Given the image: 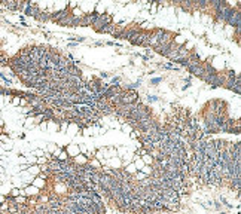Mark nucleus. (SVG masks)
Wrapping results in <instances>:
<instances>
[{
    "instance_id": "f257e3e1",
    "label": "nucleus",
    "mask_w": 241,
    "mask_h": 214,
    "mask_svg": "<svg viewBox=\"0 0 241 214\" xmlns=\"http://www.w3.org/2000/svg\"><path fill=\"white\" fill-rule=\"evenodd\" d=\"M112 23H113V17L110 15V13H101V15H97L96 21H94V24H92L91 27L94 28L96 31H98L100 28H103L104 25L112 24Z\"/></svg>"
},
{
    "instance_id": "f03ea898",
    "label": "nucleus",
    "mask_w": 241,
    "mask_h": 214,
    "mask_svg": "<svg viewBox=\"0 0 241 214\" xmlns=\"http://www.w3.org/2000/svg\"><path fill=\"white\" fill-rule=\"evenodd\" d=\"M147 36H149V31H145V30L139 28V30L131 36V39H129L128 42L131 45H135V46H145V42H146V39H147Z\"/></svg>"
},
{
    "instance_id": "7ed1b4c3",
    "label": "nucleus",
    "mask_w": 241,
    "mask_h": 214,
    "mask_svg": "<svg viewBox=\"0 0 241 214\" xmlns=\"http://www.w3.org/2000/svg\"><path fill=\"white\" fill-rule=\"evenodd\" d=\"M226 24L231 25V27H234V28H240L241 27V13H240V9H238V8L232 9V13L229 15Z\"/></svg>"
},
{
    "instance_id": "20e7f679",
    "label": "nucleus",
    "mask_w": 241,
    "mask_h": 214,
    "mask_svg": "<svg viewBox=\"0 0 241 214\" xmlns=\"http://www.w3.org/2000/svg\"><path fill=\"white\" fill-rule=\"evenodd\" d=\"M21 195H24L25 198H37L40 195V190L37 187H34L33 185H27V186L21 190Z\"/></svg>"
},
{
    "instance_id": "39448f33",
    "label": "nucleus",
    "mask_w": 241,
    "mask_h": 214,
    "mask_svg": "<svg viewBox=\"0 0 241 214\" xmlns=\"http://www.w3.org/2000/svg\"><path fill=\"white\" fill-rule=\"evenodd\" d=\"M139 25H135V24H133V25H128V27L125 28V30H123L122 33H121V36H119V39H123V40H129L131 39V36H133V34L135 33V31H137V30H139Z\"/></svg>"
},
{
    "instance_id": "423d86ee",
    "label": "nucleus",
    "mask_w": 241,
    "mask_h": 214,
    "mask_svg": "<svg viewBox=\"0 0 241 214\" xmlns=\"http://www.w3.org/2000/svg\"><path fill=\"white\" fill-rule=\"evenodd\" d=\"M88 162H90V158L86 155H84V153H79L78 156L73 158V163L76 167H85V165H88Z\"/></svg>"
},
{
    "instance_id": "0eeeda50",
    "label": "nucleus",
    "mask_w": 241,
    "mask_h": 214,
    "mask_svg": "<svg viewBox=\"0 0 241 214\" xmlns=\"http://www.w3.org/2000/svg\"><path fill=\"white\" fill-rule=\"evenodd\" d=\"M66 153H67L68 158H74V156H78L79 153H80V149H79V146H76V144H67L66 146Z\"/></svg>"
},
{
    "instance_id": "6e6552de",
    "label": "nucleus",
    "mask_w": 241,
    "mask_h": 214,
    "mask_svg": "<svg viewBox=\"0 0 241 214\" xmlns=\"http://www.w3.org/2000/svg\"><path fill=\"white\" fill-rule=\"evenodd\" d=\"M31 185H33L34 187H37V189H42V187L46 186V177L42 173H40V175H37V177H34L33 181H31Z\"/></svg>"
},
{
    "instance_id": "1a4fd4ad",
    "label": "nucleus",
    "mask_w": 241,
    "mask_h": 214,
    "mask_svg": "<svg viewBox=\"0 0 241 214\" xmlns=\"http://www.w3.org/2000/svg\"><path fill=\"white\" fill-rule=\"evenodd\" d=\"M173 37L174 34L171 33V31H164V34L159 37V42H158V45H168V43H171L173 42Z\"/></svg>"
},
{
    "instance_id": "9d476101",
    "label": "nucleus",
    "mask_w": 241,
    "mask_h": 214,
    "mask_svg": "<svg viewBox=\"0 0 241 214\" xmlns=\"http://www.w3.org/2000/svg\"><path fill=\"white\" fill-rule=\"evenodd\" d=\"M46 131H49V132H57V131H60V122L55 120V119L46 122Z\"/></svg>"
},
{
    "instance_id": "9b49d317",
    "label": "nucleus",
    "mask_w": 241,
    "mask_h": 214,
    "mask_svg": "<svg viewBox=\"0 0 241 214\" xmlns=\"http://www.w3.org/2000/svg\"><path fill=\"white\" fill-rule=\"evenodd\" d=\"M27 173L34 179V177L40 175V167L37 165V163H34V165H30V167H27Z\"/></svg>"
},
{
    "instance_id": "f8f14e48",
    "label": "nucleus",
    "mask_w": 241,
    "mask_h": 214,
    "mask_svg": "<svg viewBox=\"0 0 241 214\" xmlns=\"http://www.w3.org/2000/svg\"><path fill=\"white\" fill-rule=\"evenodd\" d=\"M73 19H74V18L72 17V15H70V13H68L67 17H64L63 18V19H60V21H58V25H63V27H72V24H73Z\"/></svg>"
},
{
    "instance_id": "ddd939ff",
    "label": "nucleus",
    "mask_w": 241,
    "mask_h": 214,
    "mask_svg": "<svg viewBox=\"0 0 241 214\" xmlns=\"http://www.w3.org/2000/svg\"><path fill=\"white\" fill-rule=\"evenodd\" d=\"M173 43L176 46H185V43H186V37H183V36H180V34H177V36H174L173 37Z\"/></svg>"
},
{
    "instance_id": "4468645a",
    "label": "nucleus",
    "mask_w": 241,
    "mask_h": 214,
    "mask_svg": "<svg viewBox=\"0 0 241 214\" xmlns=\"http://www.w3.org/2000/svg\"><path fill=\"white\" fill-rule=\"evenodd\" d=\"M67 70V74L68 76H79L80 78V74H82V72H80V68H78L74 64H73L72 67H68V68H66Z\"/></svg>"
},
{
    "instance_id": "2eb2a0df",
    "label": "nucleus",
    "mask_w": 241,
    "mask_h": 214,
    "mask_svg": "<svg viewBox=\"0 0 241 214\" xmlns=\"http://www.w3.org/2000/svg\"><path fill=\"white\" fill-rule=\"evenodd\" d=\"M109 163H110L112 167H115V169H121V165H122L121 158H119V156H115V158L109 159Z\"/></svg>"
},
{
    "instance_id": "dca6fc26",
    "label": "nucleus",
    "mask_w": 241,
    "mask_h": 214,
    "mask_svg": "<svg viewBox=\"0 0 241 214\" xmlns=\"http://www.w3.org/2000/svg\"><path fill=\"white\" fill-rule=\"evenodd\" d=\"M115 25H116V24H115V21H113L112 24H107V25H104L103 28H100V30H98V33H109V34H110L113 31Z\"/></svg>"
},
{
    "instance_id": "f3484780",
    "label": "nucleus",
    "mask_w": 241,
    "mask_h": 214,
    "mask_svg": "<svg viewBox=\"0 0 241 214\" xmlns=\"http://www.w3.org/2000/svg\"><path fill=\"white\" fill-rule=\"evenodd\" d=\"M36 19H39V21H43V23H46V21H49L51 19V13L46 11H42L39 13V17L36 18Z\"/></svg>"
},
{
    "instance_id": "a211bd4d",
    "label": "nucleus",
    "mask_w": 241,
    "mask_h": 214,
    "mask_svg": "<svg viewBox=\"0 0 241 214\" xmlns=\"http://www.w3.org/2000/svg\"><path fill=\"white\" fill-rule=\"evenodd\" d=\"M141 161H143V163L145 165H149V167H152V163H153V158H152L149 153H146V155H143V156H140Z\"/></svg>"
},
{
    "instance_id": "6ab92c4d",
    "label": "nucleus",
    "mask_w": 241,
    "mask_h": 214,
    "mask_svg": "<svg viewBox=\"0 0 241 214\" xmlns=\"http://www.w3.org/2000/svg\"><path fill=\"white\" fill-rule=\"evenodd\" d=\"M88 165H90L91 168H94V169H100L101 168V162L98 161V159H96V158L91 159L90 162H88Z\"/></svg>"
},
{
    "instance_id": "aec40b11",
    "label": "nucleus",
    "mask_w": 241,
    "mask_h": 214,
    "mask_svg": "<svg viewBox=\"0 0 241 214\" xmlns=\"http://www.w3.org/2000/svg\"><path fill=\"white\" fill-rule=\"evenodd\" d=\"M121 130H122V132H125V134H131V132L134 131V128H133L129 124H127V122H125V124L121 125Z\"/></svg>"
},
{
    "instance_id": "412c9836",
    "label": "nucleus",
    "mask_w": 241,
    "mask_h": 214,
    "mask_svg": "<svg viewBox=\"0 0 241 214\" xmlns=\"http://www.w3.org/2000/svg\"><path fill=\"white\" fill-rule=\"evenodd\" d=\"M14 201H15L17 205H25V204H27V198L24 196V195H19V196L14 198Z\"/></svg>"
},
{
    "instance_id": "4be33fe9",
    "label": "nucleus",
    "mask_w": 241,
    "mask_h": 214,
    "mask_svg": "<svg viewBox=\"0 0 241 214\" xmlns=\"http://www.w3.org/2000/svg\"><path fill=\"white\" fill-rule=\"evenodd\" d=\"M55 159H58V161H61V162H64V161H67V159H68V156H67V153H66V150H64V149H61V152L58 153V156H57Z\"/></svg>"
},
{
    "instance_id": "5701e85b",
    "label": "nucleus",
    "mask_w": 241,
    "mask_h": 214,
    "mask_svg": "<svg viewBox=\"0 0 241 214\" xmlns=\"http://www.w3.org/2000/svg\"><path fill=\"white\" fill-rule=\"evenodd\" d=\"M134 177L137 179V180H135V183H139V181H143L145 179H147V175H146V174H143L141 171H137V173L134 174Z\"/></svg>"
},
{
    "instance_id": "b1692460",
    "label": "nucleus",
    "mask_w": 241,
    "mask_h": 214,
    "mask_svg": "<svg viewBox=\"0 0 241 214\" xmlns=\"http://www.w3.org/2000/svg\"><path fill=\"white\" fill-rule=\"evenodd\" d=\"M21 195V189L19 187H14L11 190V195H9V198H17V196H19Z\"/></svg>"
},
{
    "instance_id": "393cba45",
    "label": "nucleus",
    "mask_w": 241,
    "mask_h": 214,
    "mask_svg": "<svg viewBox=\"0 0 241 214\" xmlns=\"http://www.w3.org/2000/svg\"><path fill=\"white\" fill-rule=\"evenodd\" d=\"M158 8H159V3H158V2H152L151 5H149V9H151V13H156Z\"/></svg>"
},
{
    "instance_id": "a878e982",
    "label": "nucleus",
    "mask_w": 241,
    "mask_h": 214,
    "mask_svg": "<svg viewBox=\"0 0 241 214\" xmlns=\"http://www.w3.org/2000/svg\"><path fill=\"white\" fill-rule=\"evenodd\" d=\"M67 128H68V120H61L60 122V132L67 131Z\"/></svg>"
},
{
    "instance_id": "bb28decb",
    "label": "nucleus",
    "mask_w": 241,
    "mask_h": 214,
    "mask_svg": "<svg viewBox=\"0 0 241 214\" xmlns=\"http://www.w3.org/2000/svg\"><path fill=\"white\" fill-rule=\"evenodd\" d=\"M12 104H14V106H19V104H21V97L19 95L12 97Z\"/></svg>"
},
{
    "instance_id": "cd10ccee",
    "label": "nucleus",
    "mask_w": 241,
    "mask_h": 214,
    "mask_svg": "<svg viewBox=\"0 0 241 214\" xmlns=\"http://www.w3.org/2000/svg\"><path fill=\"white\" fill-rule=\"evenodd\" d=\"M162 68H167V70H174V68H177V66H176V64H173V62H168V64H164Z\"/></svg>"
},
{
    "instance_id": "c85d7f7f",
    "label": "nucleus",
    "mask_w": 241,
    "mask_h": 214,
    "mask_svg": "<svg viewBox=\"0 0 241 214\" xmlns=\"http://www.w3.org/2000/svg\"><path fill=\"white\" fill-rule=\"evenodd\" d=\"M55 149H57V146H55V144H52V143H51L49 146H48V152H49L51 155H52V153H54V150H55Z\"/></svg>"
},
{
    "instance_id": "c756f323",
    "label": "nucleus",
    "mask_w": 241,
    "mask_h": 214,
    "mask_svg": "<svg viewBox=\"0 0 241 214\" xmlns=\"http://www.w3.org/2000/svg\"><path fill=\"white\" fill-rule=\"evenodd\" d=\"M147 101H149V103H155V101H158V97H155V95H149V97H147Z\"/></svg>"
},
{
    "instance_id": "7c9ffc66",
    "label": "nucleus",
    "mask_w": 241,
    "mask_h": 214,
    "mask_svg": "<svg viewBox=\"0 0 241 214\" xmlns=\"http://www.w3.org/2000/svg\"><path fill=\"white\" fill-rule=\"evenodd\" d=\"M159 82H162V79H161V78H156V79H152L151 80L152 85H156V83H159Z\"/></svg>"
},
{
    "instance_id": "2f4dec72",
    "label": "nucleus",
    "mask_w": 241,
    "mask_h": 214,
    "mask_svg": "<svg viewBox=\"0 0 241 214\" xmlns=\"http://www.w3.org/2000/svg\"><path fill=\"white\" fill-rule=\"evenodd\" d=\"M40 128H42V130H45L46 131V122H45V120H43V122H40Z\"/></svg>"
},
{
    "instance_id": "473e14b6",
    "label": "nucleus",
    "mask_w": 241,
    "mask_h": 214,
    "mask_svg": "<svg viewBox=\"0 0 241 214\" xmlns=\"http://www.w3.org/2000/svg\"><path fill=\"white\" fill-rule=\"evenodd\" d=\"M6 201V196H3V195H0V204H3Z\"/></svg>"
},
{
    "instance_id": "72a5a7b5",
    "label": "nucleus",
    "mask_w": 241,
    "mask_h": 214,
    "mask_svg": "<svg viewBox=\"0 0 241 214\" xmlns=\"http://www.w3.org/2000/svg\"><path fill=\"white\" fill-rule=\"evenodd\" d=\"M2 173H3V167H0V174H2Z\"/></svg>"
},
{
    "instance_id": "f704fd0d",
    "label": "nucleus",
    "mask_w": 241,
    "mask_h": 214,
    "mask_svg": "<svg viewBox=\"0 0 241 214\" xmlns=\"http://www.w3.org/2000/svg\"><path fill=\"white\" fill-rule=\"evenodd\" d=\"M0 214H2V211H0Z\"/></svg>"
}]
</instances>
